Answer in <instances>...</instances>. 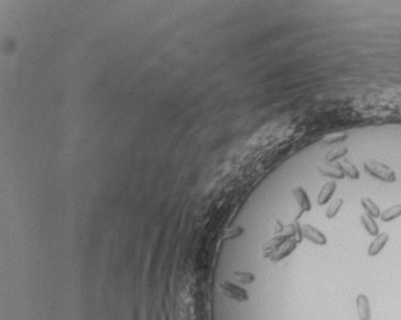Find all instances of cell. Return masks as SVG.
<instances>
[{
	"label": "cell",
	"mask_w": 401,
	"mask_h": 320,
	"mask_svg": "<svg viewBox=\"0 0 401 320\" xmlns=\"http://www.w3.org/2000/svg\"><path fill=\"white\" fill-rule=\"evenodd\" d=\"M363 168H365V170L368 174L380 179V181L386 182V183H394V182H396V174H395V172L388 165L384 164V163L369 159V160H366L363 163Z\"/></svg>",
	"instance_id": "1"
},
{
	"label": "cell",
	"mask_w": 401,
	"mask_h": 320,
	"mask_svg": "<svg viewBox=\"0 0 401 320\" xmlns=\"http://www.w3.org/2000/svg\"><path fill=\"white\" fill-rule=\"evenodd\" d=\"M220 290L221 294L227 299H230V300L239 301V303L249 300V294L247 291L240 286H237L236 284L230 282V281H222L220 284Z\"/></svg>",
	"instance_id": "2"
},
{
	"label": "cell",
	"mask_w": 401,
	"mask_h": 320,
	"mask_svg": "<svg viewBox=\"0 0 401 320\" xmlns=\"http://www.w3.org/2000/svg\"><path fill=\"white\" fill-rule=\"evenodd\" d=\"M288 239L287 235L284 234H280V235H274L272 239H269V240L267 241L266 244L263 245V248H262V257L263 258H270L272 257L274 253H276L278 249H280L281 247H282L284 243H286Z\"/></svg>",
	"instance_id": "3"
},
{
	"label": "cell",
	"mask_w": 401,
	"mask_h": 320,
	"mask_svg": "<svg viewBox=\"0 0 401 320\" xmlns=\"http://www.w3.org/2000/svg\"><path fill=\"white\" fill-rule=\"evenodd\" d=\"M301 233H302V236L305 239H307L309 241L314 243L316 245H325L328 243V239L321 231L317 230L316 228H314L313 225L310 224H303L301 225Z\"/></svg>",
	"instance_id": "4"
},
{
	"label": "cell",
	"mask_w": 401,
	"mask_h": 320,
	"mask_svg": "<svg viewBox=\"0 0 401 320\" xmlns=\"http://www.w3.org/2000/svg\"><path fill=\"white\" fill-rule=\"evenodd\" d=\"M317 170H319L320 174L325 175L328 178H332L333 181L334 179H343L345 177L340 163H335V164L334 163H321L317 167Z\"/></svg>",
	"instance_id": "5"
},
{
	"label": "cell",
	"mask_w": 401,
	"mask_h": 320,
	"mask_svg": "<svg viewBox=\"0 0 401 320\" xmlns=\"http://www.w3.org/2000/svg\"><path fill=\"white\" fill-rule=\"evenodd\" d=\"M355 306H357V314H358L359 320H371V305H369L368 297L365 294H359L357 296Z\"/></svg>",
	"instance_id": "6"
},
{
	"label": "cell",
	"mask_w": 401,
	"mask_h": 320,
	"mask_svg": "<svg viewBox=\"0 0 401 320\" xmlns=\"http://www.w3.org/2000/svg\"><path fill=\"white\" fill-rule=\"evenodd\" d=\"M297 245H299V243H297L295 239H288V240H287L286 243H284V244H283L282 247H281L280 249H278V251H277L276 253H274V254L269 258V259L273 262V263H277V262L282 261V259L288 257L291 253H293V251L296 249Z\"/></svg>",
	"instance_id": "7"
},
{
	"label": "cell",
	"mask_w": 401,
	"mask_h": 320,
	"mask_svg": "<svg viewBox=\"0 0 401 320\" xmlns=\"http://www.w3.org/2000/svg\"><path fill=\"white\" fill-rule=\"evenodd\" d=\"M292 193L296 198V202L299 203L300 208H301V212L300 215H302L303 212H310L311 211V201H310L309 195L307 192L302 188V187H295L292 189Z\"/></svg>",
	"instance_id": "8"
},
{
	"label": "cell",
	"mask_w": 401,
	"mask_h": 320,
	"mask_svg": "<svg viewBox=\"0 0 401 320\" xmlns=\"http://www.w3.org/2000/svg\"><path fill=\"white\" fill-rule=\"evenodd\" d=\"M335 189H336V182L335 181L326 182L325 185L321 187V189H320V192H319V195H317V198H316V202H317V205H320V206L326 205V203H328V202L332 200V197H333V195H334Z\"/></svg>",
	"instance_id": "9"
},
{
	"label": "cell",
	"mask_w": 401,
	"mask_h": 320,
	"mask_svg": "<svg viewBox=\"0 0 401 320\" xmlns=\"http://www.w3.org/2000/svg\"><path fill=\"white\" fill-rule=\"evenodd\" d=\"M388 241V234L387 233H380L377 236H375V239L372 240V243L369 244L368 251H367V254L369 257H376L377 254H380L382 252V249L385 248V245L387 244Z\"/></svg>",
	"instance_id": "10"
},
{
	"label": "cell",
	"mask_w": 401,
	"mask_h": 320,
	"mask_svg": "<svg viewBox=\"0 0 401 320\" xmlns=\"http://www.w3.org/2000/svg\"><path fill=\"white\" fill-rule=\"evenodd\" d=\"M361 222L363 225V228L366 229V231L368 233L372 236H377L380 234V230H378V225L377 222L375 221V219L369 216L368 214H362L361 215Z\"/></svg>",
	"instance_id": "11"
},
{
	"label": "cell",
	"mask_w": 401,
	"mask_h": 320,
	"mask_svg": "<svg viewBox=\"0 0 401 320\" xmlns=\"http://www.w3.org/2000/svg\"><path fill=\"white\" fill-rule=\"evenodd\" d=\"M361 205L363 206V208L366 210V214H368L369 216H372L373 219L380 218V216H381V211H380V208H378V206L376 205L375 202L372 201L371 198H368V197L361 198Z\"/></svg>",
	"instance_id": "12"
},
{
	"label": "cell",
	"mask_w": 401,
	"mask_h": 320,
	"mask_svg": "<svg viewBox=\"0 0 401 320\" xmlns=\"http://www.w3.org/2000/svg\"><path fill=\"white\" fill-rule=\"evenodd\" d=\"M399 216H401V203H399V205H394V206H391V207L386 208L385 211L382 212L380 218H381L382 221L388 222V221H392V220H395V219H398Z\"/></svg>",
	"instance_id": "13"
},
{
	"label": "cell",
	"mask_w": 401,
	"mask_h": 320,
	"mask_svg": "<svg viewBox=\"0 0 401 320\" xmlns=\"http://www.w3.org/2000/svg\"><path fill=\"white\" fill-rule=\"evenodd\" d=\"M348 152H349V149L345 148V146H340V148L332 149L330 152H326V155H325L326 162H328V163L336 162L339 158H343L344 155H347V154H348Z\"/></svg>",
	"instance_id": "14"
},
{
	"label": "cell",
	"mask_w": 401,
	"mask_h": 320,
	"mask_svg": "<svg viewBox=\"0 0 401 320\" xmlns=\"http://www.w3.org/2000/svg\"><path fill=\"white\" fill-rule=\"evenodd\" d=\"M340 165H342L343 168V172H344V174L348 177V178L351 179H359V172L358 169L355 168V165L353 164V163H351L349 160H347V159H344L343 162H340Z\"/></svg>",
	"instance_id": "15"
},
{
	"label": "cell",
	"mask_w": 401,
	"mask_h": 320,
	"mask_svg": "<svg viewBox=\"0 0 401 320\" xmlns=\"http://www.w3.org/2000/svg\"><path fill=\"white\" fill-rule=\"evenodd\" d=\"M233 277L235 278V281H237L239 284H244V285H249L253 284L255 281V274L251 273L249 271H235L233 273Z\"/></svg>",
	"instance_id": "16"
},
{
	"label": "cell",
	"mask_w": 401,
	"mask_h": 320,
	"mask_svg": "<svg viewBox=\"0 0 401 320\" xmlns=\"http://www.w3.org/2000/svg\"><path fill=\"white\" fill-rule=\"evenodd\" d=\"M343 202L344 201H343V198H340V197L333 200V201L329 203V206H328V208H326V212H325L326 219L335 218L336 215H338V212L340 211V208H342Z\"/></svg>",
	"instance_id": "17"
},
{
	"label": "cell",
	"mask_w": 401,
	"mask_h": 320,
	"mask_svg": "<svg viewBox=\"0 0 401 320\" xmlns=\"http://www.w3.org/2000/svg\"><path fill=\"white\" fill-rule=\"evenodd\" d=\"M348 139V135L345 132H339V134H333V135H328L322 139L324 144L328 145H335V144H340V142L345 141Z\"/></svg>",
	"instance_id": "18"
},
{
	"label": "cell",
	"mask_w": 401,
	"mask_h": 320,
	"mask_svg": "<svg viewBox=\"0 0 401 320\" xmlns=\"http://www.w3.org/2000/svg\"><path fill=\"white\" fill-rule=\"evenodd\" d=\"M243 233H244V229L240 228V226H237V228L229 229V230L225 233L224 239H226V240H229V239H235V238H237V236H240Z\"/></svg>",
	"instance_id": "19"
}]
</instances>
